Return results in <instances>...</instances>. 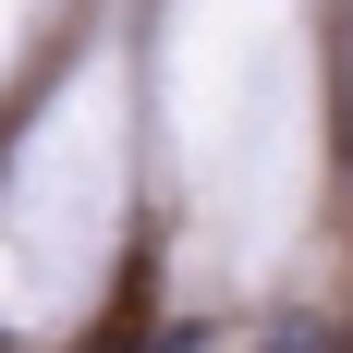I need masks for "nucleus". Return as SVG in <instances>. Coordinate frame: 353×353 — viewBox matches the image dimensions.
Masks as SVG:
<instances>
[{
    "mask_svg": "<svg viewBox=\"0 0 353 353\" xmlns=\"http://www.w3.org/2000/svg\"><path fill=\"white\" fill-rule=\"evenodd\" d=\"M85 353H146V256L122 268V305H110V317L85 329Z\"/></svg>",
    "mask_w": 353,
    "mask_h": 353,
    "instance_id": "1",
    "label": "nucleus"
}]
</instances>
